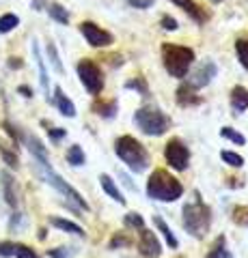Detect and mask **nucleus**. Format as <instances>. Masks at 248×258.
I'll return each mask as SVG.
<instances>
[{
    "label": "nucleus",
    "mask_w": 248,
    "mask_h": 258,
    "mask_svg": "<svg viewBox=\"0 0 248 258\" xmlns=\"http://www.w3.org/2000/svg\"><path fill=\"white\" fill-rule=\"evenodd\" d=\"M147 194L149 198L162 200V203H175L177 198H181L183 187L173 174L166 170H156L147 181Z\"/></svg>",
    "instance_id": "f257e3e1"
},
{
    "label": "nucleus",
    "mask_w": 248,
    "mask_h": 258,
    "mask_svg": "<svg viewBox=\"0 0 248 258\" xmlns=\"http://www.w3.org/2000/svg\"><path fill=\"white\" fill-rule=\"evenodd\" d=\"M117 155L121 157L127 168H132V172H145L149 166V153L142 144L132 138V136H121L115 144Z\"/></svg>",
    "instance_id": "f03ea898"
},
{
    "label": "nucleus",
    "mask_w": 248,
    "mask_h": 258,
    "mask_svg": "<svg viewBox=\"0 0 248 258\" xmlns=\"http://www.w3.org/2000/svg\"><path fill=\"white\" fill-rule=\"evenodd\" d=\"M162 60H164L166 71H169L173 78H186L192 62H194V52H192L190 47L164 43L162 45Z\"/></svg>",
    "instance_id": "7ed1b4c3"
},
{
    "label": "nucleus",
    "mask_w": 248,
    "mask_h": 258,
    "mask_svg": "<svg viewBox=\"0 0 248 258\" xmlns=\"http://www.w3.org/2000/svg\"><path fill=\"white\" fill-rule=\"evenodd\" d=\"M181 222L192 237H205L212 226V211L203 203H188L181 211Z\"/></svg>",
    "instance_id": "20e7f679"
},
{
    "label": "nucleus",
    "mask_w": 248,
    "mask_h": 258,
    "mask_svg": "<svg viewBox=\"0 0 248 258\" xmlns=\"http://www.w3.org/2000/svg\"><path fill=\"white\" fill-rule=\"evenodd\" d=\"M136 125L147 136H162L171 125V118L154 106H145L136 112Z\"/></svg>",
    "instance_id": "39448f33"
},
{
    "label": "nucleus",
    "mask_w": 248,
    "mask_h": 258,
    "mask_svg": "<svg viewBox=\"0 0 248 258\" xmlns=\"http://www.w3.org/2000/svg\"><path fill=\"white\" fill-rule=\"evenodd\" d=\"M39 174H41V179L45 181V183H50L54 189L57 191H61L65 198H69V200H74V203L82 209V211H89V205H86V200L82 198V194L80 191H76L71 185L63 179L61 174H57L52 170V166H39Z\"/></svg>",
    "instance_id": "423d86ee"
},
{
    "label": "nucleus",
    "mask_w": 248,
    "mask_h": 258,
    "mask_svg": "<svg viewBox=\"0 0 248 258\" xmlns=\"http://www.w3.org/2000/svg\"><path fill=\"white\" fill-rule=\"evenodd\" d=\"M76 71H78L80 82L84 84V88L91 95H100L102 93V88H104V76H102V69L93 60H89V58L80 60Z\"/></svg>",
    "instance_id": "0eeeda50"
},
{
    "label": "nucleus",
    "mask_w": 248,
    "mask_h": 258,
    "mask_svg": "<svg viewBox=\"0 0 248 258\" xmlns=\"http://www.w3.org/2000/svg\"><path fill=\"white\" fill-rule=\"evenodd\" d=\"M164 155H166V161L173 170H186L188 168V161H190V153H188V147L183 144L181 140L173 138L164 149Z\"/></svg>",
    "instance_id": "6e6552de"
},
{
    "label": "nucleus",
    "mask_w": 248,
    "mask_h": 258,
    "mask_svg": "<svg viewBox=\"0 0 248 258\" xmlns=\"http://www.w3.org/2000/svg\"><path fill=\"white\" fill-rule=\"evenodd\" d=\"M80 32L84 35L86 43L93 45V47H106V45L113 43V35H110L108 30L100 28L97 24H93V22H82L80 24Z\"/></svg>",
    "instance_id": "1a4fd4ad"
},
{
    "label": "nucleus",
    "mask_w": 248,
    "mask_h": 258,
    "mask_svg": "<svg viewBox=\"0 0 248 258\" xmlns=\"http://www.w3.org/2000/svg\"><path fill=\"white\" fill-rule=\"evenodd\" d=\"M216 71H218V69H216V64L212 60H203L201 67H199L194 74H192V78L188 80V84L192 88H203V86H207L216 78Z\"/></svg>",
    "instance_id": "9d476101"
},
{
    "label": "nucleus",
    "mask_w": 248,
    "mask_h": 258,
    "mask_svg": "<svg viewBox=\"0 0 248 258\" xmlns=\"http://www.w3.org/2000/svg\"><path fill=\"white\" fill-rule=\"evenodd\" d=\"M138 247L142 256H149V258H158L162 254V245H160V241L156 239V235L151 230H145L140 228V241H138Z\"/></svg>",
    "instance_id": "9b49d317"
},
{
    "label": "nucleus",
    "mask_w": 248,
    "mask_h": 258,
    "mask_svg": "<svg viewBox=\"0 0 248 258\" xmlns=\"http://www.w3.org/2000/svg\"><path fill=\"white\" fill-rule=\"evenodd\" d=\"M0 181H3V196H5V203L9 205L11 209L18 207V183H15L13 176L3 170V174H0Z\"/></svg>",
    "instance_id": "f8f14e48"
},
{
    "label": "nucleus",
    "mask_w": 248,
    "mask_h": 258,
    "mask_svg": "<svg viewBox=\"0 0 248 258\" xmlns=\"http://www.w3.org/2000/svg\"><path fill=\"white\" fill-rule=\"evenodd\" d=\"M171 3H175L177 7H181V9L186 11L196 24H205L207 20H210V13H207L203 7H199L194 0H171Z\"/></svg>",
    "instance_id": "ddd939ff"
},
{
    "label": "nucleus",
    "mask_w": 248,
    "mask_h": 258,
    "mask_svg": "<svg viewBox=\"0 0 248 258\" xmlns=\"http://www.w3.org/2000/svg\"><path fill=\"white\" fill-rule=\"evenodd\" d=\"M54 103H57V108L63 116H67V118H74L76 116V106H74V101L69 99V97L63 93V88L57 86V91H54Z\"/></svg>",
    "instance_id": "4468645a"
},
{
    "label": "nucleus",
    "mask_w": 248,
    "mask_h": 258,
    "mask_svg": "<svg viewBox=\"0 0 248 258\" xmlns=\"http://www.w3.org/2000/svg\"><path fill=\"white\" fill-rule=\"evenodd\" d=\"M24 142H26L28 151L33 153V157L37 159L39 166H50V159H47V153H45V149H43V144L39 142L35 136H26V138H24Z\"/></svg>",
    "instance_id": "2eb2a0df"
},
{
    "label": "nucleus",
    "mask_w": 248,
    "mask_h": 258,
    "mask_svg": "<svg viewBox=\"0 0 248 258\" xmlns=\"http://www.w3.org/2000/svg\"><path fill=\"white\" fill-rule=\"evenodd\" d=\"M231 108H233L235 114H239V112H244L248 108V91L244 86H235L231 91Z\"/></svg>",
    "instance_id": "dca6fc26"
},
{
    "label": "nucleus",
    "mask_w": 248,
    "mask_h": 258,
    "mask_svg": "<svg viewBox=\"0 0 248 258\" xmlns=\"http://www.w3.org/2000/svg\"><path fill=\"white\" fill-rule=\"evenodd\" d=\"M196 88H192L190 84H183L179 86V91H177V103L179 106H196L199 101H201V97L194 95Z\"/></svg>",
    "instance_id": "f3484780"
},
{
    "label": "nucleus",
    "mask_w": 248,
    "mask_h": 258,
    "mask_svg": "<svg viewBox=\"0 0 248 258\" xmlns=\"http://www.w3.org/2000/svg\"><path fill=\"white\" fill-rule=\"evenodd\" d=\"M33 56L37 60V69H39V82H41V88L47 93V86H50V78H47V71H45V62H43V56L39 52V43L33 41Z\"/></svg>",
    "instance_id": "a211bd4d"
},
{
    "label": "nucleus",
    "mask_w": 248,
    "mask_h": 258,
    "mask_svg": "<svg viewBox=\"0 0 248 258\" xmlns=\"http://www.w3.org/2000/svg\"><path fill=\"white\" fill-rule=\"evenodd\" d=\"M100 183H102V187H104V191H106V194H108V196H110V198H113V200H117V203H119V205H125V198H123V194H121V191H119V187H117V185H115V181H113V179H110V176H108V174H102V176H100Z\"/></svg>",
    "instance_id": "6ab92c4d"
},
{
    "label": "nucleus",
    "mask_w": 248,
    "mask_h": 258,
    "mask_svg": "<svg viewBox=\"0 0 248 258\" xmlns=\"http://www.w3.org/2000/svg\"><path fill=\"white\" fill-rule=\"evenodd\" d=\"M50 224H52V226H57V228H61V230H65V232H71V235H80V237H84L82 226H78V224L69 222V220H63V217H52Z\"/></svg>",
    "instance_id": "aec40b11"
},
{
    "label": "nucleus",
    "mask_w": 248,
    "mask_h": 258,
    "mask_svg": "<svg viewBox=\"0 0 248 258\" xmlns=\"http://www.w3.org/2000/svg\"><path fill=\"white\" fill-rule=\"evenodd\" d=\"M47 13H50V18L54 20V22H59V24H69V11L65 9L63 5H50L47 7Z\"/></svg>",
    "instance_id": "412c9836"
},
{
    "label": "nucleus",
    "mask_w": 248,
    "mask_h": 258,
    "mask_svg": "<svg viewBox=\"0 0 248 258\" xmlns=\"http://www.w3.org/2000/svg\"><path fill=\"white\" fill-rule=\"evenodd\" d=\"M20 26V18L13 13H5L0 15V35H7V32H11L13 28Z\"/></svg>",
    "instance_id": "4be33fe9"
},
{
    "label": "nucleus",
    "mask_w": 248,
    "mask_h": 258,
    "mask_svg": "<svg viewBox=\"0 0 248 258\" xmlns=\"http://www.w3.org/2000/svg\"><path fill=\"white\" fill-rule=\"evenodd\" d=\"M156 226H158V228H160V232H162V235H164V239H166V243H169V247H173V249H177V239H175V235H173V230L169 228V226H166L164 224V220H162V217H156Z\"/></svg>",
    "instance_id": "5701e85b"
},
{
    "label": "nucleus",
    "mask_w": 248,
    "mask_h": 258,
    "mask_svg": "<svg viewBox=\"0 0 248 258\" xmlns=\"http://www.w3.org/2000/svg\"><path fill=\"white\" fill-rule=\"evenodd\" d=\"M67 161L71 166H82L84 161H86V157H84V151L78 147V144H74V147H69V151H67Z\"/></svg>",
    "instance_id": "b1692460"
},
{
    "label": "nucleus",
    "mask_w": 248,
    "mask_h": 258,
    "mask_svg": "<svg viewBox=\"0 0 248 258\" xmlns=\"http://www.w3.org/2000/svg\"><path fill=\"white\" fill-rule=\"evenodd\" d=\"M93 110L97 112V114L110 118V116L117 114V103H115V101H108V103H102V101H100V103H95V106H93Z\"/></svg>",
    "instance_id": "393cba45"
},
{
    "label": "nucleus",
    "mask_w": 248,
    "mask_h": 258,
    "mask_svg": "<svg viewBox=\"0 0 248 258\" xmlns=\"http://www.w3.org/2000/svg\"><path fill=\"white\" fill-rule=\"evenodd\" d=\"M235 50H237V58H239V62H242V67L248 69V41L246 39L235 41Z\"/></svg>",
    "instance_id": "a878e982"
},
{
    "label": "nucleus",
    "mask_w": 248,
    "mask_h": 258,
    "mask_svg": "<svg viewBox=\"0 0 248 258\" xmlns=\"http://www.w3.org/2000/svg\"><path fill=\"white\" fill-rule=\"evenodd\" d=\"M222 161L229 164V166H233V168H242L244 166V157L237 155V153H233V151H222Z\"/></svg>",
    "instance_id": "bb28decb"
},
{
    "label": "nucleus",
    "mask_w": 248,
    "mask_h": 258,
    "mask_svg": "<svg viewBox=\"0 0 248 258\" xmlns=\"http://www.w3.org/2000/svg\"><path fill=\"white\" fill-rule=\"evenodd\" d=\"M45 52L47 56H50V62H52V67L59 71V74H63V62H61V56L57 52V47H54V43H47L45 45Z\"/></svg>",
    "instance_id": "cd10ccee"
},
{
    "label": "nucleus",
    "mask_w": 248,
    "mask_h": 258,
    "mask_svg": "<svg viewBox=\"0 0 248 258\" xmlns=\"http://www.w3.org/2000/svg\"><path fill=\"white\" fill-rule=\"evenodd\" d=\"M0 155H3V159L7 161V166H11V168H18V166H20L18 155H15L13 151H9L7 147H3V144H0Z\"/></svg>",
    "instance_id": "c85d7f7f"
},
{
    "label": "nucleus",
    "mask_w": 248,
    "mask_h": 258,
    "mask_svg": "<svg viewBox=\"0 0 248 258\" xmlns=\"http://www.w3.org/2000/svg\"><path fill=\"white\" fill-rule=\"evenodd\" d=\"M125 226H132V228L140 230V228H145V220H142L138 213H127L125 215Z\"/></svg>",
    "instance_id": "c756f323"
},
{
    "label": "nucleus",
    "mask_w": 248,
    "mask_h": 258,
    "mask_svg": "<svg viewBox=\"0 0 248 258\" xmlns=\"http://www.w3.org/2000/svg\"><path fill=\"white\" fill-rule=\"evenodd\" d=\"M15 258H39L37 256V252L33 247H28V245H15V254H13Z\"/></svg>",
    "instance_id": "7c9ffc66"
},
{
    "label": "nucleus",
    "mask_w": 248,
    "mask_h": 258,
    "mask_svg": "<svg viewBox=\"0 0 248 258\" xmlns=\"http://www.w3.org/2000/svg\"><path fill=\"white\" fill-rule=\"evenodd\" d=\"M222 136H225L227 140H231V142H235V144H244L246 142V138L242 134H237V132H233L231 127H222Z\"/></svg>",
    "instance_id": "2f4dec72"
},
{
    "label": "nucleus",
    "mask_w": 248,
    "mask_h": 258,
    "mask_svg": "<svg viewBox=\"0 0 248 258\" xmlns=\"http://www.w3.org/2000/svg\"><path fill=\"white\" fill-rule=\"evenodd\" d=\"M233 222H235V224H242V226H248V209H246V207H235V211H233Z\"/></svg>",
    "instance_id": "473e14b6"
},
{
    "label": "nucleus",
    "mask_w": 248,
    "mask_h": 258,
    "mask_svg": "<svg viewBox=\"0 0 248 258\" xmlns=\"http://www.w3.org/2000/svg\"><path fill=\"white\" fill-rule=\"evenodd\" d=\"M74 252H76V249H71V247H54V249L47 252V256H50V258H69Z\"/></svg>",
    "instance_id": "72a5a7b5"
},
{
    "label": "nucleus",
    "mask_w": 248,
    "mask_h": 258,
    "mask_svg": "<svg viewBox=\"0 0 248 258\" xmlns=\"http://www.w3.org/2000/svg\"><path fill=\"white\" fill-rule=\"evenodd\" d=\"M15 245L18 243H11V241H3L0 243V256H5V258H9L15 254Z\"/></svg>",
    "instance_id": "f704fd0d"
},
{
    "label": "nucleus",
    "mask_w": 248,
    "mask_h": 258,
    "mask_svg": "<svg viewBox=\"0 0 248 258\" xmlns=\"http://www.w3.org/2000/svg\"><path fill=\"white\" fill-rule=\"evenodd\" d=\"M227 252V249H225V239H218V243H216L214 245V249H212V254L210 256H207V258H222V254H225Z\"/></svg>",
    "instance_id": "c9c22d12"
},
{
    "label": "nucleus",
    "mask_w": 248,
    "mask_h": 258,
    "mask_svg": "<svg viewBox=\"0 0 248 258\" xmlns=\"http://www.w3.org/2000/svg\"><path fill=\"white\" fill-rule=\"evenodd\" d=\"M125 86L127 88H136V91H140L142 95L147 93V86H145V82H142V78H136V80H132V82H127Z\"/></svg>",
    "instance_id": "e433bc0d"
},
{
    "label": "nucleus",
    "mask_w": 248,
    "mask_h": 258,
    "mask_svg": "<svg viewBox=\"0 0 248 258\" xmlns=\"http://www.w3.org/2000/svg\"><path fill=\"white\" fill-rule=\"evenodd\" d=\"M47 134H50V138L57 142V140H63L67 136V132L65 129H61V127H52V129H47Z\"/></svg>",
    "instance_id": "4c0bfd02"
},
{
    "label": "nucleus",
    "mask_w": 248,
    "mask_h": 258,
    "mask_svg": "<svg viewBox=\"0 0 248 258\" xmlns=\"http://www.w3.org/2000/svg\"><path fill=\"white\" fill-rule=\"evenodd\" d=\"M162 28L164 30H177V22H175L171 15H164L162 18Z\"/></svg>",
    "instance_id": "58836bf2"
},
{
    "label": "nucleus",
    "mask_w": 248,
    "mask_h": 258,
    "mask_svg": "<svg viewBox=\"0 0 248 258\" xmlns=\"http://www.w3.org/2000/svg\"><path fill=\"white\" fill-rule=\"evenodd\" d=\"M132 7H136V9H147V7H151L156 3V0H127Z\"/></svg>",
    "instance_id": "ea45409f"
},
{
    "label": "nucleus",
    "mask_w": 248,
    "mask_h": 258,
    "mask_svg": "<svg viewBox=\"0 0 248 258\" xmlns=\"http://www.w3.org/2000/svg\"><path fill=\"white\" fill-rule=\"evenodd\" d=\"M125 243H127V241L123 237H117V239L110 241V247H119V245H125Z\"/></svg>",
    "instance_id": "a19ab883"
},
{
    "label": "nucleus",
    "mask_w": 248,
    "mask_h": 258,
    "mask_svg": "<svg viewBox=\"0 0 248 258\" xmlns=\"http://www.w3.org/2000/svg\"><path fill=\"white\" fill-rule=\"evenodd\" d=\"M43 5H45V0H33V9H35V11H41Z\"/></svg>",
    "instance_id": "79ce46f5"
},
{
    "label": "nucleus",
    "mask_w": 248,
    "mask_h": 258,
    "mask_svg": "<svg viewBox=\"0 0 248 258\" xmlns=\"http://www.w3.org/2000/svg\"><path fill=\"white\" fill-rule=\"evenodd\" d=\"M9 67H11V69H20V67H22L20 58H9Z\"/></svg>",
    "instance_id": "37998d69"
},
{
    "label": "nucleus",
    "mask_w": 248,
    "mask_h": 258,
    "mask_svg": "<svg viewBox=\"0 0 248 258\" xmlns=\"http://www.w3.org/2000/svg\"><path fill=\"white\" fill-rule=\"evenodd\" d=\"M20 93H22L24 97H33V91H30L28 86H20Z\"/></svg>",
    "instance_id": "c03bdc74"
},
{
    "label": "nucleus",
    "mask_w": 248,
    "mask_h": 258,
    "mask_svg": "<svg viewBox=\"0 0 248 258\" xmlns=\"http://www.w3.org/2000/svg\"><path fill=\"white\" fill-rule=\"evenodd\" d=\"M214 3H222V0H214Z\"/></svg>",
    "instance_id": "a18cd8bd"
}]
</instances>
